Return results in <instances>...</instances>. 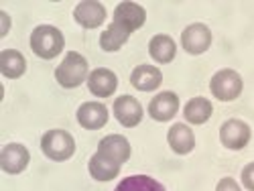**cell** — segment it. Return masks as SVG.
I'll return each instance as SVG.
<instances>
[{"label":"cell","instance_id":"6da1fadb","mask_svg":"<svg viewBox=\"0 0 254 191\" xmlns=\"http://www.w3.org/2000/svg\"><path fill=\"white\" fill-rule=\"evenodd\" d=\"M88 77H90L88 59L83 57L81 53H77V51H69L65 55V59H63L57 65V69H55L57 83L61 88H65V90H73V88L81 86Z\"/></svg>","mask_w":254,"mask_h":191},{"label":"cell","instance_id":"7a4b0ae2","mask_svg":"<svg viewBox=\"0 0 254 191\" xmlns=\"http://www.w3.org/2000/svg\"><path fill=\"white\" fill-rule=\"evenodd\" d=\"M65 45L63 33L53 25H39L31 33V49L41 59H55Z\"/></svg>","mask_w":254,"mask_h":191},{"label":"cell","instance_id":"3957f363","mask_svg":"<svg viewBox=\"0 0 254 191\" xmlns=\"http://www.w3.org/2000/svg\"><path fill=\"white\" fill-rule=\"evenodd\" d=\"M41 151L43 155L51 161H67L73 157L75 153V140L67 130H61V128H53L47 130L41 138Z\"/></svg>","mask_w":254,"mask_h":191},{"label":"cell","instance_id":"277c9868","mask_svg":"<svg viewBox=\"0 0 254 191\" xmlns=\"http://www.w3.org/2000/svg\"><path fill=\"white\" fill-rule=\"evenodd\" d=\"M242 88H244V81H242L240 73L234 71V69H230V67L216 71L214 77H211V81H209L211 94H214L220 102L236 100L242 94Z\"/></svg>","mask_w":254,"mask_h":191},{"label":"cell","instance_id":"5b68a950","mask_svg":"<svg viewBox=\"0 0 254 191\" xmlns=\"http://www.w3.org/2000/svg\"><path fill=\"white\" fill-rule=\"evenodd\" d=\"M250 126L240 118H230L220 128V140L230 151H240L250 142Z\"/></svg>","mask_w":254,"mask_h":191},{"label":"cell","instance_id":"8992f818","mask_svg":"<svg viewBox=\"0 0 254 191\" xmlns=\"http://www.w3.org/2000/svg\"><path fill=\"white\" fill-rule=\"evenodd\" d=\"M29 161H31V155H29L25 144L10 142L0 151V167H2V171L8 175L23 173L29 165Z\"/></svg>","mask_w":254,"mask_h":191},{"label":"cell","instance_id":"52a82bcc","mask_svg":"<svg viewBox=\"0 0 254 191\" xmlns=\"http://www.w3.org/2000/svg\"><path fill=\"white\" fill-rule=\"evenodd\" d=\"M181 45L187 53L191 55H201L209 49L211 45V31L203 23H193L189 25L181 33Z\"/></svg>","mask_w":254,"mask_h":191},{"label":"cell","instance_id":"ba28073f","mask_svg":"<svg viewBox=\"0 0 254 191\" xmlns=\"http://www.w3.org/2000/svg\"><path fill=\"white\" fill-rule=\"evenodd\" d=\"M144 20H146V12L140 4L136 2H120L114 10V20L112 23L122 27L124 31H128L130 35L134 31H138L142 25H144Z\"/></svg>","mask_w":254,"mask_h":191},{"label":"cell","instance_id":"9c48e42d","mask_svg":"<svg viewBox=\"0 0 254 191\" xmlns=\"http://www.w3.org/2000/svg\"><path fill=\"white\" fill-rule=\"evenodd\" d=\"M100 155L104 157H108L120 165H124L126 161L130 159V153H132V148H130V142L126 136L122 134H108V136H104L98 144V151Z\"/></svg>","mask_w":254,"mask_h":191},{"label":"cell","instance_id":"30bf717a","mask_svg":"<svg viewBox=\"0 0 254 191\" xmlns=\"http://www.w3.org/2000/svg\"><path fill=\"white\" fill-rule=\"evenodd\" d=\"M114 116L126 128H134L142 120V106L132 96H120L114 102Z\"/></svg>","mask_w":254,"mask_h":191},{"label":"cell","instance_id":"8fae6325","mask_svg":"<svg viewBox=\"0 0 254 191\" xmlns=\"http://www.w3.org/2000/svg\"><path fill=\"white\" fill-rule=\"evenodd\" d=\"M179 112V96L175 92L157 94L149 104V114L157 122H167Z\"/></svg>","mask_w":254,"mask_h":191},{"label":"cell","instance_id":"7c38bea8","mask_svg":"<svg viewBox=\"0 0 254 191\" xmlns=\"http://www.w3.org/2000/svg\"><path fill=\"white\" fill-rule=\"evenodd\" d=\"M73 18L83 29H96L106 20V8L104 4L96 2V0H83V2L75 6Z\"/></svg>","mask_w":254,"mask_h":191},{"label":"cell","instance_id":"4fadbf2b","mask_svg":"<svg viewBox=\"0 0 254 191\" xmlns=\"http://www.w3.org/2000/svg\"><path fill=\"white\" fill-rule=\"evenodd\" d=\"M88 88L98 98H110L118 88V77L108 67H98L88 77Z\"/></svg>","mask_w":254,"mask_h":191},{"label":"cell","instance_id":"5bb4252c","mask_svg":"<svg viewBox=\"0 0 254 191\" xmlns=\"http://www.w3.org/2000/svg\"><path fill=\"white\" fill-rule=\"evenodd\" d=\"M77 122L88 130H98L108 122V108L100 102H86L77 110Z\"/></svg>","mask_w":254,"mask_h":191},{"label":"cell","instance_id":"9a60e30c","mask_svg":"<svg viewBox=\"0 0 254 191\" xmlns=\"http://www.w3.org/2000/svg\"><path fill=\"white\" fill-rule=\"evenodd\" d=\"M167 142H169V146H171L173 153L189 155L195 148V134H193V130L189 128L187 124L177 122V124H173L171 128H169Z\"/></svg>","mask_w":254,"mask_h":191},{"label":"cell","instance_id":"2e32d148","mask_svg":"<svg viewBox=\"0 0 254 191\" xmlns=\"http://www.w3.org/2000/svg\"><path fill=\"white\" fill-rule=\"evenodd\" d=\"M130 83L138 92H155L163 83V73L155 65H138L130 73Z\"/></svg>","mask_w":254,"mask_h":191},{"label":"cell","instance_id":"e0dca14e","mask_svg":"<svg viewBox=\"0 0 254 191\" xmlns=\"http://www.w3.org/2000/svg\"><path fill=\"white\" fill-rule=\"evenodd\" d=\"M0 71L8 79H18L27 71V59L16 49H4L0 53Z\"/></svg>","mask_w":254,"mask_h":191},{"label":"cell","instance_id":"ac0fdd59","mask_svg":"<svg viewBox=\"0 0 254 191\" xmlns=\"http://www.w3.org/2000/svg\"><path fill=\"white\" fill-rule=\"evenodd\" d=\"M120 163H116V161H112V159H108V157H104V155H100V153H96L92 159H90V165H88V169H90V175L96 179V181H112L118 173H120Z\"/></svg>","mask_w":254,"mask_h":191},{"label":"cell","instance_id":"d6986e66","mask_svg":"<svg viewBox=\"0 0 254 191\" xmlns=\"http://www.w3.org/2000/svg\"><path fill=\"white\" fill-rule=\"evenodd\" d=\"M211 112L214 106L207 98H191L183 108V116L189 124H205L211 118Z\"/></svg>","mask_w":254,"mask_h":191},{"label":"cell","instance_id":"ffe728a7","mask_svg":"<svg viewBox=\"0 0 254 191\" xmlns=\"http://www.w3.org/2000/svg\"><path fill=\"white\" fill-rule=\"evenodd\" d=\"M149 53L159 63H171L177 55V45L169 35H155L149 43Z\"/></svg>","mask_w":254,"mask_h":191},{"label":"cell","instance_id":"44dd1931","mask_svg":"<svg viewBox=\"0 0 254 191\" xmlns=\"http://www.w3.org/2000/svg\"><path fill=\"white\" fill-rule=\"evenodd\" d=\"M114 191H167L163 183L149 175H130L118 183Z\"/></svg>","mask_w":254,"mask_h":191},{"label":"cell","instance_id":"7402d4cb","mask_svg":"<svg viewBox=\"0 0 254 191\" xmlns=\"http://www.w3.org/2000/svg\"><path fill=\"white\" fill-rule=\"evenodd\" d=\"M128 37H130L128 31H124L122 27L112 23L108 29L100 35V47L104 51H108V53H114V51H118L126 43V41H128Z\"/></svg>","mask_w":254,"mask_h":191},{"label":"cell","instance_id":"603a6c76","mask_svg":"<svg viewBox=\"0 0 254 191\" xmlns=\"http://www.w3.org/2000/svg\"><path fill=\"white\" fill-rule=\"evenodd\" d=\"M242 185L248 191H254V161L242 169Z\"/></svg>","mask_w":254,"mask_h":191},{"label":"cell","instance_id":"cb8c5ba5","mask_svg":"<svg viewBox=\"0 0 254 191\" xmlns=\"http://www.w3.org/2000/svg\"><path fill=\"white\" fill-rule=\"evenodd\" d=\"M216 191H242V189H240V185L234 179H232V177H224V179L218 181Z\"/></svg>","mask_w":254,"mask_h":191},{"label":"cell","instance_id":"d4e9b609","mask_svg":"<svg viewBox=\"0 0 254 191\" xmlns=\"http://www.w3.org/2000/svg\"><path fill=\"white\" fill-rule=\"evenodd\" d=\"M0 20H2V29H0V37H6L10 31V16L6 10H0Z\"/></svg>","mask_w":254,"mask_h":191}]
</instances>
